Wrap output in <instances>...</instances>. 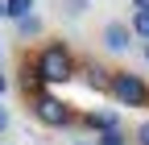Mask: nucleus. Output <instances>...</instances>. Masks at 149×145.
Segmentation results:
<instances>
[{"label": "nucleus", "mask_w": 149, "mask_h": 145, "mask_svg": "<svg viewBox=\"0 0 149 145\" xmlns=\"http://www.w3.org/2000/svg\"><path fill=\"white\" fill-rule=\"evenodd\" d=\"M29 112L42 120L46 129H66V124L74 120V116H70V104H62L58 96H50V91L33 96V100H29Z\"/></svg>", "instance_id": "3"}, {"label": "nucleus", "mask_w": 149, "mask_h": 145, "mask_svg": "<svg viewBox=\"0 0 149 145\" xmlns=\"http://www.w3.org/2000/svg\"><path fill=\"white\" fill-rule=\"evenodd\" d=\"M87 8H91V0H62V17L66 21H79Z\"/></svg>", "instance_id": "9"}, {"label": "nucleus", "mask_w": 149, "mask_h": 145, "mask_svg": "<svg viewBox=\"0 0 149 145\" xmlns=\"http://www.w3.org/2000/svg\"><path fill=\"white\" fill-rule=\"evenodd\" d=\"M133 141H137V145H149V120H141L137 129H133Z\"/></svg>", "instance_id": "12"}, {"label": "nucleus", "mask_w": 149, "mask_h": 145, "mask_svg": "<svg viewBox=\"0 0 149 145\" xmlns=\"http://www.w3.org/2000/svg\"><path fill=\"white\" fill-rule=\"evenodd\" d=\"M133 38H137V33H133L128 21H108L104 33H100V42H104L108 54H128V50H133Z\"/></svg>", "instance_id": "4"}, {"label": "nucleus", "mask_w": 149, "mask_h": 145, "mask_svg": "<svg viewBox=\"0 0 149 145\" xmlns=\"http://www.w3.org/2000/svg\"><path fill=\"white\" fill-rule=\"evenodd\" d=\"M74 145H91V141H74Z\"/></svg>", "instance_id": "18"}, {"label": "nucleus", "mask_w": 149, "mask_h": 145, "mask_svg": "<svg viewBox=\"0 0 149 145\" xmlns=\"http://www.w3.org/2000/svg\"><path fill=\"white\" fill-rule=\"evenodd\" d=\"M83 75H87V87H95V91H108V87H112V70H104V66H95V62H91Z\"/></svg>", "instance_id": "6"}, {"label": "nucleus", "mask_w": 149, "mask_h": 145, "mask_svg": "<svg viewBox=\"0 0 149 145\" xmlns=\"http://www.w3.org/2000/svg\"><path fill=\"white\" fill-rule=\"evenodd\" d=\"M4 17H8V4H4V0H0V21H4Z\"/></svg>", "instance_id": "15"}, {"label": "nucleus", "mask_w": 149, "mask_h": 145, "mask_svg": "<svg viewBox=\"0 0 149 145\" xmlns=\"http://www.w3.org/2000/svg\"><path fill=\"white\" fill-rule=\"evenodd\" d=\"M87 129H95V133H112V129H124L120 124V112H112V108H91V112L83 116Z\"/></svg>", "instance_id": "5"}, {"label": "nucleus", "mask_w": 149, "mask_h": 145, "mask_svg": "<svg viewBox=\"0 0 149 145\" xmlns=\"http://www.w3.org/2000/svg\"><path fill=\"white\" fill-rule=\"evenodd\" d=\"M8 124H13V116H8V108H4V104H0V137H4V133H8Z\"/></svg>", "instance_id": "13"}, {"label": "nucleus", "mask_w": 149, "mask_h": 145, "mask_svg": "<svg viewBox=\"0 0 149 145\" xmlns=\"http://www.w3.org/2000/svg\"><path fill=\"white\" fill-rule=\"evenodd\" d=\"M42 29H46V21L42 17H25V21H17V33H21V38H42Z\"/></svg>", "instance_id": "8"}, {"label": "nucleus", "mask_w": 149, "mask_h": 145, "mask_svg": "<svg viewBox=\"0 0 149 145\" xmlns=\"http://www.w3.org/2000/svg\"><path fill=\"white\" fill-rule=\"evenodd\" d=\"M128 25H133V33H137L141 42H149V8H141V13H133V21H128Z\"/></svg>", "instance_id": "10"}, {"label": "nucleus", "mask_w": 149, "mask_h": 145, "mask_svg": "<svg viewBox=\"0 0 149 145\" xmlns=\"http://www.w3.org/2000/svg\"><path fill=\"white\" fill-rule=\"evenodd\" d=\"M95 145H128L124 129H112V133H95Z\"/></svg>", "instance_id": "11"}, {"label": "nucleus", "mask_w": 149, "mask_h": 145, "mask_svg": "<svg viewBox=\"0 0 149 145\" xmlns=\"http://www.w3.org/2000/svg\"><path fill=\"white\" fill-rule=\"evenodd\" d=\"M141 50H145V62H149V42H145V46H141Z\"/></svg>", "instance_id": "17"}, {"label": "nucleus", "mask_w": 149, "mask_h": 145, "mask_svg": "<svg viewBox=\"0 0 149 145\" xmlns=\"http://www.w3.org/2000/svg\"><path fill=\"white\" fill-rule=\"evenodd\" d=\"M133 4V13H141V8H149V0H128Z\"/></svg>", "instance_id": "14"}, {"label": "nucleus", "mask_w": 149, "mask_h": 145, "mask_svg": "<svg viewBox=\"0 0 149 145\" xmlns=\"http://www.w3.org/2000/svg\"><path fill=\"white\" fill-rule=\"evenodd\" d=\"M4 91H8V79H4V75H0V96H4Z\"/></svg>", "instance_id": "16"}, {"label": "nucleus", "mask_w": 149, "mask_h": 145, "mask_svg": "<svg viewBox=\"0 0 149 145\" xmlns=\"http://www.w3.org/2000/svg\"><path fill=\"white\" fill-rule=\"evenodd\" d=\"M8 4V21H25V17H33L37 0H4Z\"/></svg>", "instance_id": "7"}, {"label": "nucleus", "mask_w": 149, "mask_h": 145, "mask_svg": "<svg viewBox=\"0 0 149 145\" xmlns=\"http://www.w3.org/2000/svg\"><path fill=\"white\" fill-rule=\"evenodd\" d=\"M33 66H37V75H42L46 87H58V83H70V79H74V54H70L62 42H50V46L33 58Z\"/></svg>", "instance_id": "1"}, {"label": "nucleus", "mask_w": 149, "mask_h": 145, "mask_svg": "<svg viewBox=\"0 0 149 145\" xmlns=\"http://www.w3.org/2000/svg\"><path fill=\"white\" fill-rule=\"evenodd\" d=\"M108 96L116 100L120 108H145V104H149V87H145L141 75H133V70H112Z\"/></svg>", "instance_id": "2"}]
</instances>
